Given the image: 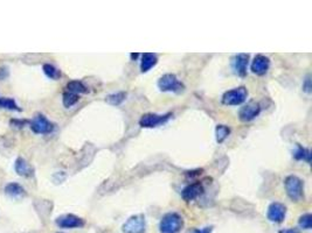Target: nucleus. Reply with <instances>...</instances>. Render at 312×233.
<instances>
[{
    "label": "nucleus",
    "instance_id": "f257e3e1",
    "mask_svg": "<svg viewBox=\"0 0 312 233\" xmlns=\"http://www.w3.org/2000/svg\"><path fill=\"white\" fill-rule=\"evenodd\" d=\"M284 186L288 197L292 202H301L304 198V182L296 175H289L284 180Z\"/></svg>",
    "mask_w": 312,
    "mask_h": 233
},
{
    "label": "nucleus",
    "instance_id": "f03ea898",
    "mask_svg": "<svg viewBox=\"0 0 312 233\" xmlns=\"http://www.w3.org/2000/svg\"><path fill=\"white\" fill-rule=\"evenodd\" d=\"M182 226H184L182 217L177 212H169L159 223V231L161 233H179Z\"/></svg>",
    "mask_w": 312,
    "mask_h": 233
},
{
    "label": "nucleus",
    "instance_id": "7ed1b4c3",
    "mask_svg": "<svg viewBox=\"0 0 312 233\" xmlns=\"http://www.w3.org/2000/svg\"><path fill=\"white\" fill-rule=\"evenodd\" d=\"M158 88L163 92L180 93L185 90V85L174 73H165L158 80Z\"/></svg>",
    "mask_w": 312,
    "mask_h": 233
},
{
    "label": "nucleus",
    "instance_id": "20e7f679",
    "mask_svg": "<svg viewBox=\"0 0 312 233\" xmlns=\"http://www.w3.org/2000/svg\"><path fill=\"white\" fill-rule=\"evenodd\" d=\"M248 98V90L245 87H239L226 91L222 96V104L227 106H237L243 104Z\"/></svg>",
    "mask_w": 312,
    "mask_h": 233
},
{
    "label": "nucleus",
    "instance_id": "39448f33",
    "mask_svg": "<svg viewBox=\"0 0 312 233\" xmlns=\"http://www.w3.org/2000/svg\"><path fill=\"white\" fill-rule=\"evenodd\" d=\"M30 130L35 134H49L54 131V124L50 123L44 114L38 113L34 115V118L28 123Z\"/></svg>",
    "mask_w": 312,
    "mask_h": 233
},
{
    "label": "nucleus",
    "instance_id": "423d86ee",
    "mask_svg": "<svg viewBox=\"0 0 312 233\" xmlns=\"http://www.w3.org/2000/svg\"><path fill=\"white\" fill-rule=\"evenodd\" d=\"M172 118V113L166 114H155V113H146L143 114L139 119V125L143 128H155L166 124Z\"/></svg>",
    "mask_w": 312,
    "mask_h": 233
},
{
    "label": "nucleus",
    "instance_id": "0eeeda50",
    "mask_svg": "<svg viewBox=\"0 0 312 233\" xmlns=\"http://www.w3.org/2000/svg\"><path fill=\"white\" fill-rule=\"evenodd\" d=\"M123 233H145L146 221L143 215L131 216L122 226Z\"/></svg>",
    "mask_w": 312,
    "mask_h": 233
},
{
    "label": "nucleus",
    "instance_id": "6e6552de",
    "mask_svg": "<svg viewBox=\"0 0 312 233\" xmlns=\"http://www.w3.org/2000/svg\"><path fill=\"white\" fill-rule=\"evenodd\" d=\"M261 110H262V107H261L259 103L255 102V100H251V102H248L240 108L239 118L242 123L253 122L256 116H259Z\"/></svg>",
    "mask_w": 312,
    "mask_h": 233
},
{
    "label": "nucleus",
    "instance_id": "1a4fd4ad",
    "mask_svg": "<svg viewBox=\"0 0 312 233\" xmlns=\"http://www.w3.org/2000/svg\"><path fill=\"white\" fill-rule=\"evenodd\" d=\"M249 63L248 54H236L232 58V69L239 77L247 76V68Z\"/></svg>",
    "mask_w": 312,
    "mask_h": 233
},
{
    "label": "nucleus",
    "instance_id": "9d476101",
    "mask_svg": "<svg viewBox=\"0 0 312 233\" xmlns=\"http://www.w3.org/2000/svg\"><path fill=\"white\" fill-rule=\"evenodd\" d=\"M287 216V207L278 202H274L269 205L267 217L272 223H282Z\"/></svg>",
    "mask_w": 312,
    "mask_h": 233
},
{
    "label": "nucleus",
    "instance_id": "9b49d317",
    "mask_svg": "<svg viewBox=\"0 0 312 233\" xmlns=\"http://www.w3.org/2000/svg\"><path fill=\"white\" fill-rule=\"evenodd\" d=\"M56 225L61 228H79L84 226V220L72 213L60 216L56 219Z\"/></svg>",
    "mask_w": 312,
    "mask_h": 233
},
{
    "label": "nucleus",
    "instance_id": "f8f14e48",
    "mask_svg": "<svg viewBox=\"0 0 312 233\" xmlns=\"http://www.w3.org/2000/svg\"><path fill=\"white\" fill-rule=\"evenodd\" d=\"M269 68H270V60H269V57L264 55H256L251 65L252 72L257 76L266 75Z\"/></svg>",
    "mask_w": 312,
    "mask_h": 233
},
{
    "label": "nucleus",
    "instance_id": "ddd939ff",
    "mask_svg": "<svg viewBox=\"0 0 312 233\" xmlns=\"http://www.w3.org/2000/svg\"><path fill=\"white\" fill-rule=\"evenodd\" d=\"M202 193H204V186H202L200 182H196V183L185 186L184 190L181 191V197L185 202H192L197 200Z\"/></svg>",
    "mask_w": 312,
    "mask_h": 233
},
{
    "label": "nucleus",
    "instance_id": "4468645a",
    "mask_svg": "<svg viewBox=\"0 0 312 233\" xmlns=\"http://www.w3.org/2000/svg\"><path fill=\"white\" fill-rule=\"evenodd\" d=\"M14 169H15V173H17L18 175H20V176L29 177V176H32V175L34 174L33 167L30 166L29 163L27 162L25 159H22V158H18L17 160H15Z\"/></svg>",
    "mask_w": 312,
    "mask_h": 233
},
{
    "label": "nucleus",
    "instance_id": "2eb2a0df",
    "mask_svg": "<svg viewBox=\"0 0 312 233\" xmlns=\"http://www.w3.org/2000/svg\"><path fill=\"white\" fill-rule=\"evenodd\" d=\"M157 62L158 57L155 54L144 53L142 55V62H140V70H142V72H147L157 64Z\"/></svg>",
    "mask_w": 312,
    "mask_h": 233
},
{
    "label": "nucleus",
    "instance_id": "dca6fc26",
    "mask_svg": "<svg viewBox=\"0 0 312 233\" xmlns=\"http://www.w3.org/2000/svg\"><path fill=\"white\" fill-rule=\"evenodd\" d=\"M5 193L10 197H22L25 195V189L19 183L12 182L5 186Z\"/></svg>",
    "mask_w": 312,
    "mask_h": 233
},
{
    "label": "nucleus",
    "instance_id": "f3484780",
    "mask_svg": "<svg viewBox=\"0 0 312 233\" xmlns=\"http://www.w3.org/2000/svg\"><path fill=\"white\" fill-rule=\"evenodd\" d=\"M292 157H294L295 160H297V161H305L307 163L311 162L310 149L305 148V147H302L301 145H297V149L294 151Z\"/></svg>",
    "mask_w": 312,
    "mask_h": 233
},
{
    "label": "nucleus",
    "instance_id": "a211bd4d",
    "mask_svg": "<svg viewBox=\"0 0 312 233\" xmlns=\"http://www.w3.org/2000/svg\"><path fill=\"white\" fill-rule=\"evenodd\" d=\"M67 91L79 95V93L88 92V88L81 81H70L67 84Z\"/></svg>",
    "mask_w": 312,
    "mask_h": 233
},
{
    "label": "nucleus",
    "instance_id": "6ab92c4d",
    "mask_svg": "<svg viewBox=\"0 0 312 233\" xmlns=\"http://www.w3.org/2000/svg\"><path fill=\"white\" fill-rule=\"evenodd\" d=\"M231 134V128L226 125H217L215 128V138L217 143H222Z\"/></svg>",
    "mask_w": 312,
    "mask_h": 233
},
{
    "label": "nucleus",
    "instance_id": "aec40b11",
    "mask_svg": "<svg viewBox=\"0 0 312 233\" xmlns=\"http://www.w3.org/2000/svg\"><path fill=\"white\" fill-rule=\"evenodd\" d=\"M127 98V93L126 92H117L112 93V95H109L107 98H105V102L110 105H114V106H118V105L122 104L124 100Z\"/></svg>",
    "mask_w": 312,
    "mask_h": 233
},
{
    "label": "nucleus",
    "instance_id": "412c9836",
    "mask_svg": "<svg viewBox=\"0 0 312 233\" xmlns=\"http://www.w3.org/2000/svg\"><path fill=\"white\" fill-rule=\"evenodd\" d=\"M80 100V97L79 95H76V93H73V92H69V91H66L64 93V96H62V103H64L65 107H72L75 105L77 102Z\"/></svg>",
    "mask_w": 312,
    "mask_h": 233
},
{
    "label": "nucleus",
    "instance_id": "4be33fe9",
    "mask_svg": "<svg viewBox=\"0 0 312 233\" xmlns=\"http://www.w3.org/2000/svg\"><path fill=\"white\" fill-rule=\"evenodd\" d=\"M0 108H6L11 111H21L19 105L15 103L13 98H7V97H0Z\"/></svg>",
    "mask_w": 312,
    "mask_h": 233
},
{
    "label": "nucleus",
    "instance_id": "5701e85b",
    "mask_svg": "<svg viewBox=\"0 0 312 233\" xmlns=\"http://www.w3.org/2000/svg\"><path fill=\"white\" fill-rule=\"evenodd\" d=\"M42 70H44L45 75L48 77L50 80H58L61 77V71L58 70L56 67H54L53 64H44V67H42Z\"/></svg>",
    "mask_w": 312,
    "mask_h": 233
},
{
    "label": "nucleus",
    "instance_id": "b1692460",
    "mask_svg": "<svg viewBox=\"0 0 312 233\" xmlns=\"http://www.w3.org/2000/svg\"><path fill=\"white\" fill-rule=\"evenodd\" d=\"M298 225L304 230H310L312 225V216L311 213H304L303 216L299 217Z\"/></svg>",
    "mask_w": 312,
    "mask_h": 233
},
{
    "label": "nucleus",
    "instance_id": "393cba45",
    "mask_svg": "<svg viewBox=\"0 0 312 233\" xmlns=\"http://www.w3.org/2000/svg\"><path fill=\"white\" fill-rule=\"evenodd\" d=\"M213 226H207L204 228H190L186 233H212Z\"/></svg>",
    "mask_w": 312,
    "mask_h": 233
},
{
    "label": "nucleus",
    "instance_id": "a878e982",
    "mask_svg": "<svg viewBox=\"0 0 312 233\" xmlns=\"http://www.w3.org/2000/svg\"><path fill=\"white\" fill-rule=\"evenodd\" d=\"M310 79H311L310 75H307L306 79L304 80V82H303V90L305 91L306 93L311 92V80Z\"/></svg>",
    "mask_w": 312,
    "mask_h": 233
},
{
    "label": "nucleus",
    "instance_id": "bb28decb",
    "mask_svg": "<svg viewBox=\"0 0 312 233\" xmlns=\"http://www.w3.org/2000/svg\"><path fill=\"white\" fill-rule=\"evenodd\" d=\"M9 73H10L9 68L5 67V65H4V67H0V80H5L6 77L9 76Z\"/></svg>",
    "mask_w": 312,
    "mask_h": 233
},
{
    "label": "nucleus",
    "instance_id": "cd10ccee",
    "mask_svg": "<svg viewBox=\"0 0 312 233\" xmlns=\"http://www.w3.org/2000/svg\"><path fill=\"white\" fill-rule=\"evenodd\" d=\"M278 233H299V230L296 227H290V228H283Z\"/></svg>",
    "mask_w": 312,
    "mask_h": 233
},
{
    "label": "nucleus",
    "instance_id": "c85d7f7f",
    "mask_svg": "<svg viewBox=\"0 0 312 233\" xmlns=\"http://www.w3.org/2000/svg\"><path fill=\"white\" fill-rule=\"evenodd\" d=\"M130 57H131V60H132V61H135V60H137V58L139 57V54H137V53L134 54V53H132L131 55H130Z\"/></svg>",
    "mask_w": 312,
    "mask_h": 233
},
{
    "label": "nucleus",
    "instance_id": "c756f323",
    "mask_svg": "<svg viewBox=\"0 0 312 233\" xmlns=\"http://www.w3.org/2000/svg\"><path fill=\"white\" fill-rule=\"evenodd\" d=\"M60 233H61V232H60Z\"/></svg>",
    "mask_w": 312,
    "mask_h": 233
}]
</instances>
